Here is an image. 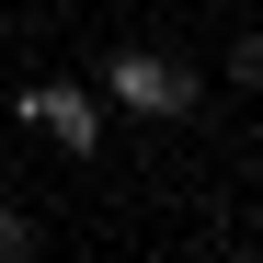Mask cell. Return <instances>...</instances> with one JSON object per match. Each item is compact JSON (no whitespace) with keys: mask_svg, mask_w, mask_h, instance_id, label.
Segmentation results:
<instances>
[{"mask_svg":"<svg viewBox=\"0 0 263 263\" xmlns=\"http://www.w3.org/2000/svg\"><path fill=\"white\" fill-rule=\"evenodd\" d=\"M92 80H103V103H115V115H138V126L195 115V92H206L172 46H103V69H92Z\"/></svg>","mask_w":263,"mask_h":263,"instance_id":"cell-1","label":"cell"},{"mask_svg":"<svg viewBox=\"0 0 263 263\" xmlns=\"http://www.w3.org/2000/svg\"><path fill=\"white\" fill-rule=\"evenodd\" d=\"M12 126L58 138L69 160H92V149H103V103H92V80H23V92H12Z\"/></svg>","mask_w":263,"mask_h":263,"instance_id":"cell-2","label":"cell"},{"mask_svg":"<svg viewBox=\"0 0 263 263\" xmlns=\"http://www.w3.org/2000/svg\"><path fill=\"white\" fill-rule=\"evenodd\" d=\"M0 263H34V217H23L12 195H0Z\"/></svg>","mask_w":263,"mask_h":263,"instance_id":"cell-3","label":"cell"},{"mask_svg":"<svg viewBox=\"0 0 263 263\" xmlns=\"http://www.w3.org/2000/svg\"><path fill=\"white\" fill-rule=\"evenodd\" d=\"M217 263H252V252H217Z\"/></svg>","mask_w":263,"mask_h":263,"instance_id":"cell-4","label":"cell"}]
</instances>
